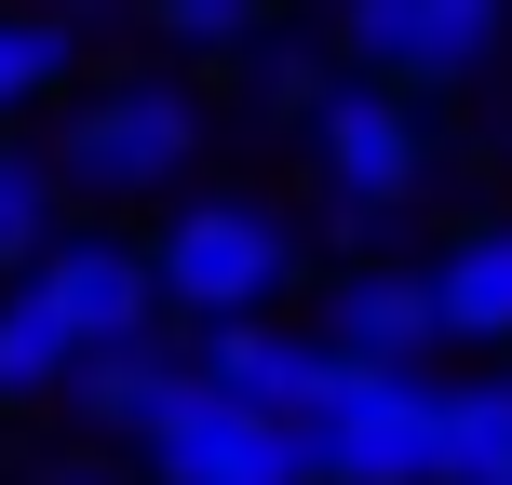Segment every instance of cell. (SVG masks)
<instances>
[{"label":"cell","instance_id":"obj_1","mask_svg":"<svg viewBox=\"0 0 512 485\" xmlns=\"http://www.w3.org/2000/svg\"><path fill=\"white\" fill-rule=\"evenodd\" d=\"M432 432H445V378L364 364V351L324 337V378H310V405H297L310 485H432Z\"/></svg>","mask_w":512,"mask_h":485},{"label":"cell","instance_id":"obj_2","mask_svg":"<svg viewBox=\"0 0 512 485\" xmlns=\"http://www.w3.org/2000/svg\"><path fill=\"white\" fill-rule=\"evenodd\" d=\"M149 270H162V310H176V324H243V310L283 297L297 243H283V216H256V203H189L176 230L149 243Z\"/></svg>","mask_w":512,"mask_h":485},{"label":"cell","instance_id":"obj_3","mask_svg":"<svg viewBox=\"0 0 512 485\" xmlns=\"http://www.w3.org/2000/svg\"><path fill=\"white\" fill-rule=\"evenodd\" d=\"M310 162H324L337 203L405 216V203H418V176H432V135H418L405 81H337V95L310 108Z\"/></svg>","mask_w":512,"mask_h":485},{"label":"cell","instance_id":"obj_4","mask_svg":"<svg viewBox=\"0 0 512 485\" xmlns=\"http://www.w3.org/2000/svg\"><path fill=\"white\" fill-rule=\"evenodd\" d=\"M189 149H203V108H189L176 81H122V95H95L68 122L54 176H68V189H176Z\"/></svg>","mask_w":512,"mask_h":485},{"label":"cell","instance_id":"obj_5","mask_svg":"<svg viewBox=\"0 0 512 485\" xmlns=\"http://www.w3.org/2000/svg\"><path fill=\"white\" fill-rule=\"evenodd\" d=\"M512 0H337V41L364 81H472L499 54Z\"/></svg>","mask_w":512,"mask_h":485},{"label":"cell","instance_id":"obj_6","mask_svg":"<svg viewBox=\"0 0 512 485\" xmlns=\"http://www.w3.org/2000/svg\"><path fill=\"white\" fill-rule=\"evenodd\" d=\"M27 283H41V310L81 337V351H135V337H162V270H149V243H54Z\"/></svg>","mask_w":512,"mask_h":485},{"label":"cell","instance_id":"obj_7","mask_svg":"<svg viewBox=\"0 0 512 485\" xmlns=\"http://www.w3.org/2000/svg\"><path fill=\"white\" fill-rule=\"evenodd\" d=\"M149 485H310V459H297V418L189 391V418L149 445Z\"/></svg>","mask_w":512,"mask_h":485},{"label":"cell","instance_id":"obj_8","mask_svg":"<svg viewBox=\"0 0 512 485\" xmlns=\"http://www.w3.org/2000/svg\"><path fill=\"white\" fill-rule=\"evenodd\" d=\"M189 351H162V337H135V351H81L68 364V405H81V432H108V445H162L189 418Z\"/></svg>","mask_w":512,"mask_h":485},{"label":"cell","instance_id":"obj_9","mask_svg":"<svg viewBox=\"0 0 512 485\" xmlns=\"http://www.w3.org/2000/svg\"><path fill=\"white\" fill-rule=\"evenodd\" d=\"M189 378H203L216 405H270V418H297L310 378H324V337H283L270 310H243V324H189Z\"/></svg>","mask_w":512,"mask_h":485},{"label":"cell","instance_id":"obj_10","mask_svg":"<svg viewBox=\"0 0 512 485\" xmlns=\"http://www.w3.org/2000/svg\"><path fill=\"white\" fill-rule=\"evenodd\" d=\"M324 337L364 351V364H418V351H445V297H432V270H351Z\"/></svg>","mask_w":512,"mask_h":485},{"label":"cell","instance_id":"obj_11","mask_svg":"<svg viewBox=\"0 0 512 485\" xmlns=\"http://www.w3.org/2000/svg\"><path fill=\"white\" fill-rule=\"evenodd\" d=\"M432 297H445V337L512 351V230H459L432 256Z\"/></svg>","mask_w":512,"mask_h":485},{"label":"cell","instance_id":"obj_12","mask_svg":"<svg viewBox=\"0 0 512 485\" xmlns=\"http://www.w3.org/2000/svg\"><path fill=\"white\" fill-rule=\"evenodd\" d=\"M499 472H512V378H445L432 485H499Z\"/></svg>","mask_w":512,"mask_h":485},{"label":"cell","instance_id":"obj_13","mask_svg":"<svg viewBox=\"0 0 512 485\" xmlns=\"http://www.w3.org/2000/svg\"><path fill=\"white\" fill-rule=\"evenodd\" d=\"M68 364H81V337L41 310V283L14 270V297H0V405H41V391H68Z\"/></svg>","mask_w":512,"mask_h":485},{"label":"cell","instance_id":"obj_14","mask_svg":"<svg viewBox=\"0 0 512 485\" xmlns=\"http://www.w3.org/2000/svg\"><path fill=\"white\" fill-rule=\"evenodd\" d=\"M54 203H68V176L27 149H0V270H41L54 256Z\"/></svg>","mask_w":512,"mask_h":485},{"label":"cell","instance_id":"obj_15","mask_svg":"<svg viewBox=\"0 0 512 485\" xmlns=\"http://www.w3.org/2000/svg\"><path fill=\"white\" fill-rule=\"evenodd\" d=\"M41 81H68V27L54 14H0V108L41 95Z\"/></svg>","mask_w":512,"mask_h":485},{"label":"cell","instance_id":"obj_16","mask_svg":"<svg viewBox=\"0 0 512 485\" xmlns=\"http://www.w3.org/2000/svg\"><path fill=\"white\" fill-rule=\"evenodd\" d=\"M162 27H176L189 54H230V41H256V0H149Z\"/></svg>","mask_w":512,"mask_h":485},{"label":"cell","instance_id":"obj_17","mask_svg":"<svg viewBox=\"0 0 512 485\" xmlns=\"http://www.w3.org/2000/svg\"><path fill=\"white\" fill-rule=\"evenodd\" d=\"M256 95H270V108H297V122H310V108H324L337 81H324V54H270V68H256Z\"/></svg>","mask_w":512,"mask_h":485},{"label":"cell","instance_id":"obj_18","mask_svg":"<svg viewBox=\"0 0 512 485\" xmlns=\"http://www.w3.org/2000/svg\"><path fill=\"white\" fill-rule=\"evenodd\" d=\"M41 485H108V472H81V459H68V472H41Z\"/></svg>","mask_w":512,"mask_h":485},{"label":"cell","instance_id":"obj_19","mask_svg":"<svg viewBox=\"0 0 512 485\" xmlns=\"http://www.w3.org/2000/svg\"><path fill=\"white\" fill-rule=\"evenodd\" d=\"M81 14H122V0H81Z\"/></svg>","mask_w":512,"mask_h":485},{"label":"cell","instance_id":"obj_20","mask_svg":"<svg viewBox=\"0 0 512 485\" xmlns=\"http://www.w3.org/2000/svg\"><path fill=\"white\" fill-rule=\"evenodd\" d=\"M499 485H512V472H499Z\"/></svg>","mask_w":512,"mask_h":485}]
</instances>
